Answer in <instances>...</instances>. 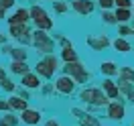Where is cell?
Listing matches in <instances>:
<instances>
[{
    "instance_id": "obj_1",
    "label": "cell",
    "mask_w": 134,
    "mask_h": 126,
    "mask_svg": "<svg viewBox=\"0 0 134 126\" xmlns=\"http://www.w3.org/2000/svg\"><path fill=\"white\" fill-rule=\"evenodd\" d=\"M29 14H31V23H35V29H41V31H51L53 29V18L49 17V12L39 6V4H33L29 8Z\"/></svg>"
},
{
    "instance_id": "obj_2",
    "label": "cell",
    "mask_w": 134,
    "mask_h": 126,
    "mask_svg": "<svg viewBox=\"0 0 134 126\" xmlns=\"http://www.w3.org/2000/svg\"><path fill=\"white\" fill-rule=\"evenodd\" d=\"M35 69H37V75L53 77V75H55V71L59 69V61H57V57H53V55L49 53L45 59H41V61L35 65Z\"/></svg>"
},
{
    "instance_id": "obj_3",
    "label": "cell",
    "mask_w": 134,
    "mask_h": 126,
    "mask_svg": "<svg viewBox=\"0 0 134 126\" xmlns=\"http://www.w3.org/2000/svg\"><path fill=\"white\" fill-rule=\"evenodd\" d=\"M33 45L41 51V53H47V55H49L51 51H53V47H55V41L47 35V31L35 29V33H33Z\"/></svg>"
},
{
    "instance_id": "obj_4",
    "label": "cell",
    "mask_w": 134,
    "mask_h": 126,
    "mask_svg": "<svg viewBox=\"0 0 134 126\" xmlns=\"http://www.w3.org/2000/svg\"><path fill=\"white\" fill-rule=\"evenodd\" d=\"M79 98H81L83 102H87V104H96V106H106V104H108V96H106L104 92H100V90H96V87L83 90Z\"/></svg>"
},
{
    "instance_id": "obj_5",
    "label": "cell",
    "mask_w": 134,
    "mask_h": 126,
    "mask_svg": "<svg viewBox=\"0 0 134 126\" xmlns=\"http://www.w3.org/2000/svg\"><path fill=\"white\" fill-rule=\"evenodd\" d=\"M69 6L75 10L77 14H81V17H90L93 10H96V2H93V0H71Z\"/></svg>"
},
{
    "instance_id": "obj_6",
    "label": "cell",
    "mask_w": 134,
    "mask_h": 126,
    "mask_svg": "<svg viewBox=\"0 0 134 126\" xmlns=\"http://www.w3.org/2000/svg\"><path fill=\"white\" fill-rule=\"evenodd\" d=\"M8 25H29L31 23V14H29V8H16L10 17H6Z\"/></svg>"
},
{
    "instance_id": "obj_7",
    "label": "cell",
    "mask_w": 134,
    "mask_h": 126,
    "mask_svg": "<svg viewBox=\"0 0 134 126\" xmlns=\"http://www.w3.org/2000/svg\"><path fill=\"white\" fill-rule=\"evenodd\" d=\"M55 90L61 94H71L75 90V79L71 75H61L57 77V81H55Z\"/></svg>"
},
{
    "instance_id": "obj_8",
    "label": "cell",
    "mask_w": 134,
    "mask_h": 126,
    "mask_svg": "<svg viewBox=\"0 0 134 126\" xmlns=\"http://www.w3.org/2000/svg\"><path fill=\"white\" fill-rule=\"evenodd\" d=\"M87 45L92 47L93 51H102L110 45V39L106 35H100V37H87Z\"/></svg>"
},
{
    "instance_id": "obj_9",
    "label": "cell",
    "mask_w": 134,
    "mask_h": 126,
    "mask_svg": "<svg viewBox=\"0 0 134 126\" xmlns=\"http://www.w3.org/2000/svg\"><path fill=\"white\" fill-rule=\"evenodd\" d=\"M108 116L112 118V120H122V118H124V106H122L120 102L108 104Z\"/></svg>"
},
{
    "instance_id": "obj_10",
    "label": "cell",
    "mask_w": 134,
    "mask_h": 126,
    "mask_svg": "<svg viewBox=\"0 0 134 126\" xmlns=\"http://www.w3.org/2000/svg\"><path fill=\"white\" fill-rule=\"evenodd\" d=\"M39 120H41V114H39V110H31V108H25L23 110V122L25 124H39Z\"/></svg>"
},
{
    "instance_id": "obj_11",
    "label": "cell",
    "mask_w": 134,
    "mask_h": 126,
    "mask_svg": "<svg viewBox=\"0 0 134 126\" xmlns=\"http://www.w3.org/2000/svg\"><path fill=\"white\" fill-rule=\"evenodd\" d=\"M23 85H25V87H29V90H35V87H39V85H41V79H39V75H37V73L29 71V73H25V75H23Z\"/></svg>"
},
{
    "instance_id": "obj_12",
    "label": "cell",
    "mask_w": 134,
    "mask_h": 126,
    "mask_svg": "<svg viewBox=\"0 0 134 126\" xmlns=\"http://www.w3.org/2000/svg\"><path fill=\"white\" fill-rule=\"evenodd\" d=\"M114 14H116V20L118 23H130L132 20V8H116L114 10Z\"/></svg>"
},
{
    "instance_id": "obj_13",
    "label": "cell",
    "mask_w": 134,
    "mask_h": 126,
    "mask_svg": "<svg viewBox=\"0 0 134 126\" xmlns=\"http://www.w3.org/2000/svg\"><path fill=\"white\" fill-rule=\"evenodd\" d=\"M61 59H63L65 63L77 61V53H75V49H73V45H69V47H63V49H61Z\"/></svg>"
},
{
    "instance_id": "obj_14",
    "label": "cell",
    "mask_w": 134,
    "mask_h": 126,
    "mask_svg": "<svg viewBox=\"0 0 134 126\" xmlns=\"http://www.w3.org/2000/svg\"><path fill=\"white\" fill-rule=\"evenodd\" d=\"M10 71L16 73V75H25V73H29V65H26V61H12Z\"/></svg>"
},
{
    "instance_id": "obj_15",
    "label": "cell",
    "mask_w": 134,
    "mask_h": 126,
    "mask_svg": "<svg viewBox=\"0 0 134 126\" xmlns=\"http://www.w3.org/2000/svg\"><path fill=\"white\" fill-rule=\"evenodd\" d=\"M104 92H106V96H108V98H118L120 90H118V85L114 84L112 79H106V81H104Z\"/></svg>"
},
{
    "instance_id": "obj_16",
    "label": "cell",
    "mask_w": 134,
    "mask_h": 126,
    "mask_svg": "<svg viewBox=\"0 0 134 126\" xmlns=\"http://www.w3.org/2000/svg\"><path fill=\"white\" fill-rule=\"evenodd\" d=\"M112 45H114V49H116L118 53H128V51H130V43L126 41V37H118Z\"/></svg>"
},
{
    "instance_id": "obj_17",
    "label": "cell",
    "mask_w": 134,
    "mask_h": 126,
    "mask_svg": "<svg viewBox=\"0 0 134 126\" xmlns=\"http://www.w3.org/2000/svg\"><path fill=\"white\" fill-rule=\"evenodd\" d=\"M26 31H29V26H26V25H8V35H10V37H14V39H18L20 35H25Z\"/></svg>"
},
{
    "instance_id": "obj_18",
    "label": "cell",
    "mask_w": 134,
    "mask_h": 126,
    "mask_svg": "<svg viewBox=\"0 0 134 126\" xmlns=\"http://www.w3.org/2000/svg\"><path fill=\"white\" fill-rule=\"evenodd\" d=\"M8 106L12 110H20V112H23V110L26 108V100H23L20 96H12V98L8 100Z\"/></svg>"
},
{
    "instance_id": "obj_19",
    "label": "cell",
    "mask_w": 134,
    "mask_h": 126,
    "mask_svg": "<svg viewBox=\"0 0 134 126\" xmlns=\"http://www.w3.org/2000/svg\"><path fill=\"white\" fill-rule=\"evenodd\" d=\"M8 55L14 59V61H26V57H29V51H26V49H20V47H16V49H10Z\"/></svg>"
},
{
    "instance_id": "obj_20",
    "label": "cell",
    "mask_w": 134,
    "mask_h": 126,
    "mask_svg": "<svg viewBox=\"0 0 134 126\" xmlns=\"http://www.w3.org/2000/svg\"><path fill=\"white\" fill-rule=\"evenodd\" d=\"M102 73L104 75H118V65L116 63H112V61H106V63H102Z\"/></svg>"
},
{
    "instance_id": "obj_21",
    "label": "cell",
    "mask_w": 134,
    "mask_h": 126,
    "mask_svg": "<svg viewBox=\"0 0 134 126\" xmlns=\"http://www.w3.org/2000/svg\"><path fill=\"white\" fill-rule=\"evenodd\" d=\"M102 20H104L106 25H118L116 14H114L112 10H102Z\"/></svg>"
},
{
    "instance_id": "obj_22",
    "label": "cell",
    "mask_w": 134,
    "mask_h": 126,
    "mask_svg": "<svg viewBox=\"0 0 134 126\" xmlns=\"http://www.w3.org/2000/svg\"><path fill=\"white\" fill-rule=\"evenodd\" d=\"M53 8H55V12H59V14H65L67 10H69V4H67L65 0H53Z\"/></svg>"
},
{
    "instance_id": "obj_23",
    "label": "cell",
    "mask_w": 134,
    "mask_h": 126,
    "mask_svg": "<svg viewBox=\"0 0 134 126\" xmlns=\"http://www.w3.org/2000/svg\"><path fill=\"white\" fill-rule=\"evenodd\" d=\"M0 87H2V90H6V92H14V87H16V85H14V81H12V79L2 77V79H0Z\"/></svg>"
},
{
    "instance_id": "obj_24",
    "label": "cell",
    "mask_w": 134,
    "mask_h": 126,
    "mask_svg": "<svg viewBox=\"0 0 134 126\" xmlns=\"http://www.w3.org/2000/svg\"><path fill=\"white\" fill-rule=\"evenodd\" d=\"M118 35H120V37H128V35H132V26H128L126 23H118Z\"/></svg>"
},
{
    "instance_id": "obj_25",
    "label": "cell",
    "mask_w": 134,
    "mask_h": 126,
    "mask_svg": "<svg viewBox=\"0 0 134 126\" xmlns=\"http://www.w3.org/2000/svg\"><path fill=\"white\" fill-rule=\"evenodd\" d=\"M81 124L83 126H100V122L93 116H87V114H85V116H81Z\"/></svg>"
},
{
    "instance_id": "obj_26",
    "label": "cell",
    "mask_w": 134,
    "mask_h": 126,
    "mask_svg": "<svg viewBox=\"0 0 134 126\" xmlns=\"http://www.w3.org/2000/svg\"><path fill=\"white\" fill-rule=\"evenodd\" d=\"M114 6L116 8H132L134 2L132 0H114Z\"/></svg>"
},
{
    "instance_id": "obj_27",
    "label": "cell",
    "mask_w": 134,
    "mask_h": 126,
    "mask_svg": "<svg viewBox=\"0 0 134 126\" xmlns=\"http://www.w3.org/2000/svg\"><path fill=\"white\" fill-rule=\"evenodd\" d=\"M98 2V6H100L102 10H112L114 8V0H96Z\"/></svg>"
},
{
    "instance_id": "obj_28",
    "label": "cell",
    "mask_w": 134,
    "mask_h": 126,
    "mask_svg": "<svg viewBox=\"0 0 134 126\" xmlns=\"http://www.w3.org/2000/svg\"><path fill=\"white\" fill-rule=\"evenodd\" d=\"M14 2L16 0H0V6L4 10H10V8H14Z\"/></svg>"
},
{
    "instance_id": "obj_29",
    "label": "cell",
    "mask_w": 134,
    "mask_h": 126,
    "mask_svg": "<svg viewBox=\"0 0 134 126\" xmlns=\"http://www.w3.org/2000/svg\"><path fill=\"white\" fill-rule=\"evenodd\" d=\"M2 120H4V122H6L8 126H16V122H18V120H16L14 116H12V114H8V116H4Z\"/></svg>"
},
{
    "instance_id": "obj_30",
    "label": "cell",
    "mask_w": 134,
    "mask_h": 126,
    "mask_svg": "<svg viewBox=\"0 0 134 126\" xmlns=\"http://www.w3.org/2000/svg\"><path fill=\"white\" fill-rule=\"evenodd\" d=\"M10 106H8V102L6 100H0V110H8Z\"/></svg>"
},
{
    "instance_id": "obj_31",
    "label": "cell",
    "mask_w": 134,
    "mask_h": 126,
    "mask_svg": "<svg viewBox=\"0 0 134 126\" xmlns=\"http://www.w3.org/2000/svg\"><path fill=\"white\" fill-rule=\"evenodd\" d=\"M0 20H6V10L0 6Z\"/></svg>"
},
{
    "instance_id": "obj_32",
    "label": "cell",
    "mask_w": 134,
    "mask_h": 126,
    "mask_svg": "<svg viewBox=\"0 0 134 126\" xmlns=\"http://www.w3.org/2000/svg\"><path fill=\"white\" fill-rule=\"evenodd\" d=\"M45 126H59V124H57V122H55V120H49V122H47V124H45Z\"/></svg>"
},
{
    "instance_id": "obj_33",
    "label": "cell",
    "mask_w": 134,
    "mask_h": 126,
    "mask_svg": "<svg viewBox=\"0 0 134 126\" xmlns=\"http://www.w3.org/2000/svg\"><path fill=\"white\" fill-rule=\"evenodd\" d=\"M4 41H6V35H2V33H0V43H4Z\"/></svg>"
},
{
    "instance_id": "obj_34",
    "label": "cell",
    "mask_w": 134,
    "mask_h": 126,
    "mask_svg": "<svg viewBox=\"0 0 134 126\" xmlns=\"http://www.w3.org/2000/svg\"><path fill=\"white\" fill-rule=\"evenodd\" d=\"M2 77H6V73H4V69L0 67V79H2Z\"/></svg>"
},
{
    "instance_id": "obj_35",
    "label": "cell",
    "mask_w": 134,
    "mask_h": 126,
    "mask_svg": "<svg viewBox=\"0 0 134 126\" xmlns=\"http://www.w3.org/2000/svg\"><path fill=\"white\" fill-rule=\"evenodd\" d=\"M132 31H134V18H132Z\"/></svg>"
},
{
    "instance_id": "obj_36",
    "label": "cell",
    "mask_w": 134,
    "mask_h": 126,
    "mask_svg": "<svg viewBox=\"0 0 134 126\" xmlns=\"http://www.w3.org/2000/svg\"><path fill=\"white\" fill-rule=\"evenodd\" d=\"M132 14H134V6H132Z\"/></svg>"
}]
</instances>
